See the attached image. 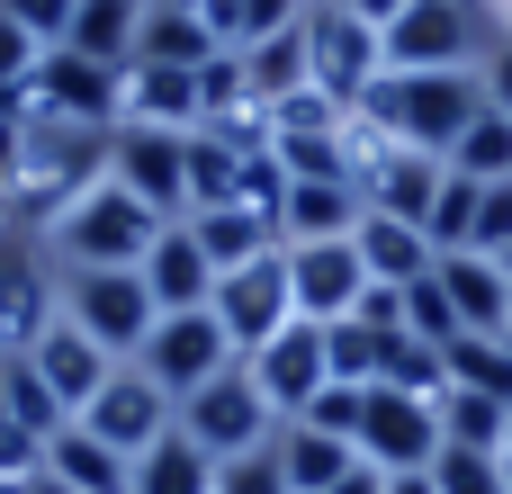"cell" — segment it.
<instances>
[{"label":"cell","instance_id":"6da1fadb","mask_svg":"<svg viewBox=\"0 0 512 494\" xmlns=\"http://www.w3.org/2000/svg\"><path fill=\"white\" fill-rule=\"evenodd\" d=\"M108 135L117 126H81V117H36L27 108V126H18V189H9V225H27V234H45L81 189H99L108 180Z\"/></svg>","mask_w":512,"mask_h":494},{"label":"cell","instance_id":"7a4b0ae2","mask_svg":"<svg viewBox=\"0 0 512 494\" xmlns=\"http://www.w3.org/2000/svg\"><path fill=\"white\" fill-rule=\"evenodd\" d=\"M477 108H486L477 72H378V90L360 99L369 126H387L405 153H432V162H450V144L468 135Z\"/></svg>","mask_w":512,"mask_h":494},{"label":"cell","instance_id":"3957f363","mask_svg":"<svg viewBox=\"0 0 512 494\" xmlns=\"http://www.w3.org/2000/svg\"><path fill=\"white\" fill-rule=\"evenodd\" d=\"M153 243H162V216H153L135 189H117V180L81 189V198L45 225L54 270H144V252H153Z\"/></svg>","mask_w":512,"mask_h":494},{"label":"cell","instance_id":"277c9868","mask_svg":"<svg viewBox=\"0 0 512 494\" xmlns=\"http://www.w3.org/2000/svg\"><path fill=\"white\" fill-rule=\"evenodd\" d=\"M54 315L81 324L108 360H135L153 342V324H162L144 270H54Z\"/></svg>","mask_w":512,"mask_h":494},{"label":"cell","instance_id":"5b68a950","mask_svg":"<svg viewBox=\"0 0 512 494\" xmlns=\"http://www.w3.org/2000/svg\"><path fill=\"white\" fill-rule=\"evenodd\" d=\"M387 72H477L486 63V27L468 0H405V18L378 27Z\"/></svg>","mask_w":512,"mask_h":494},{"label":"cell","instance_id":"8992f818","mask_svg":"<svg viewBox=\"0 0 512 494\" xmlns=\"http://www.w3.org/2000/svg\"><path fill=\"white\" fill-rule=\"evenodd\" d=\"M378 72H387L378 27H369V18H351L342 0H306V81H315L324 99L360 108V99L378 90Z\"/></svg>","mask_w":512,"mask_h":494},{"label":"cell","instance_id":"52a82bcc","mask_svg":"<svg viewBox=\"0 0 512 494\" xmlns=\"http://www.w3.org/2000/svg\"><path fill=\"white\" fill-rule=\"evenodd\" d=\"M207 315L225 324V342H234V360H252L270 333H288L297 324V288H288V243L279 252H261V261H243V270H225L216 279V297H207Z\"/></svg>","mask_w":512,"mask_h":494},{"label":"cell","instance_id":"ba28073f","mask_svg":"<svg viewBox=\"0 0 512 494\" xmlns=\"http://www.w3.org/2000/svg\"><path fill=\"white\" fill-rule=\"evenodd\" d=\"M180 432H189L207 459H243V450H270V441H279V414L261 405L252 369L234 360L225 378H207L198 396H180Z\"/></svg>","mask_w":512,"mask_h":494},{"label":"cell","instance_id":"9c48e42d","mask_svg":"<svg viewBox=\"0 0 512 494\" xmlns=\"http://www.w3.org/2000/svg\"><path fill=\"white\" fill-rule=\"evenodd\" d=\"M108 180L135 189L162 225L189 216V135L180 126H117L108 135Z\"/></svg>","mask_w":512,"mask_h":494},{"label":"cell","instance_id":"30bf717a","mask_svg":"<svg viewBox=\"0 0 512 494\" xmlns=\"http://www.w3.org/2000/svg\"><path fill=\"white\" fill-rule=\"evenodd\" d=\"M441 396H396V387H369V414H360V459L378 477H423L441 459Z\"/></svg>","mask_w":512,"mask_h":494},{"label":"cell","instance_id":"8fae6325","mask_svg":"<svg viewBox=\"0 0 512 494\" xmlns=\"http://www.w3.org/2000/svg\"><path fill=\"white\" fill-rule=\"evenodd\" d=\"M135 369L180 405V396H198L207 378L234 369V342H225V324H216L207 306H189V315H162V324H153V342L135 351Z\"/></svg>","mask_w":512,"mask_h":494},{"label":"cell","instance_id":"7c38bea8","mask_svg":"<svg viewBox=\"0 0 512 494\" xmlns=\"http://www.w3.org/2000/svg\"><path fill=\"white\" fill-rule=\"evenodd\" d=\"M72 423H81L90 441H108L117 459H144V450H153V441L180 423V405H171V396H162V387H153L135 360H117V369H108V387H99V396H90Z\"/></svg>","mask_w":512,"mask_h":494},{"label":"cell","instance_id":"4fadbf2b","mask_svg":"<svg viewBox=\"0 0 512 494\" xmlns=\"http://www.w3.org/2000/svg\"><path fill=\"white\" fill-rule=\"evenodd\" d=\"M54 324V252L45 234L0 216V351H27Z\"/></svg>","mask_w":512,"mask_h":494},{"label":"cell","instance_id":"5bb4252c","mask_svg":"<svg viewBox=\"0 0 512 494\" xmlns=\"http://www.w3.org/2000/svg\"><path fill=\"white\" fill-rule=\"evenodd\" d=\"M117 99H126V72H117V63H90V54H72V45H45V63L27 72V108H36V117L117 126Z\"/></svg>","mask_w":512,"mask_h":494},{"label":"cell","instance_id":"9a60e30c","mask_svg":"<svg viewBox=\"0 0 512 494\" xmlns=\"http://www.w3.org/2000/svg\"><path fill=\"white\" fill-rule=\"evenodd\" d=\"M243 369H252L261 405H270L279 423H297V414H306V405L333 387V360H324V324H306V315H297V324H288V333H270V342H261Z\"/></svg>","mask_w":512,"mask_h":494},{"label":"cell","instance_id":"2e32d148","mask_svg":"<svg viewBox=\"0 0 512 494\" xmlns=\"http://www.w3.org/2000/svg\"><path fill=\"white\" fill-rule=\"evenodd\" d=\"M288 288H297V315L306 324H342V315H360V297L378 279H369L360 243L342 234V243H288Z\"/></svg>","mask_w":512,"mask_h":494},{"label":"cell","instance_id":"e0dca14e","mask_svg":"<svg viewBox=\"0 0 512 494\" xmlns=\"http://www.w3.org/2000/svg\"><path fill=\"white\" fill-rule=\"evenodd\" d=\"M27 369H36L45 387H54V405H63V414H81V405H90V396L108 387V369H117V360H108V351H99V342H90L81 324H63V315H54V324H45L36 342H27Z\"/></svg>","mask_w":512,"mask_h":494},{"label":"cell","instance_id":"ac0fdd59","mask_svg":"<svg viewBox=\"0 0 512 494\" xmlns=\"http://www.w3.org/2000/svg\"><path fill=\"white\" fill-rule=\"evenodd\" d=\"M432 279H441L459 333H512V279H504V261H486V252H441Z\"/></svg>","mask_w":512,"mask_h":494},{"label":"cell","instance_id":"d6986e66","mask_svg":"<svg viewBox=\"0 0 512 494\" xmlns=\"http://www.w3.org/2000/svg\"><path fill=\"white\" fill-rule=\"evenodd\" d=\"M360 216H369V198L351 180H288L279 243H342V234H360Z\"/></svg>","mask_w":512,"mask_h":494},{"label":"cell","instance_id":"ffe728a7","mask_svg":"<svg viewBox=\"0 0 512 494\" xmlns=\"http://www.w3.org/2000/svg\"><path fill=\"white\" fill-rule=\"evenodd\" d=\"M180 225L198 234V252L216 261V279H225V270H243V261H261V252H279V216H270V207H243V198L198 207V216H180Z\"/></svg>","mask_w":512,"mask_h":494},{"label":"cell","instance_id":"44dd1931","mask_svg":"<svg viewBox=\"0 0 512 494\" xmlns=\"http://www.w3.org/2000/svg\"><path fill=\"white\" fill-rule=\"evenodd\" d=\"M144 288H153V306H162V315H189V306H207V297H216V261L198 252V234H189V225H162V243L144 252Z\"/></svg>","mask_w":512,"mask_h":494},{"label":"cell","instance_id":"7402d4cb","mask_svg":"<svg viewBox=\"0 0 512 494\" xmlns=\"http://www.w3.org/2000/svg\"><path fill=\"white\" fill-rule=\"evenodd\" d=\"M117 126H198V72H171V63H126V99H117Z\"/></svg>","mask_w":512,"mask_h":494},{"label":"cell","instance_id":"603a6c76","mask_svg":"<svg viewBox=\"0 0 512 494\" xmlns=\"http://www.w3.org/2000/svg\"><path fill=\"white\" fill-rule=\"evenodd\" d=\"M351 243H360V261H369V279H378V288H414V279H432V261H441L423 225L378 216V207L360 216V234H351Z\"/></svg>","mask_w":512,"mask_h":494},{"label":"cell","instance_id":"cb8c5ba5","mask_svg":"<svg viewBox=\"0 0 512 494\" xmlns=\"http://www.w3.org/2000/svg\"><path fill=\"white\" fill-rule=\"evenodd\" d=\"M216 45V27L189 9V0H144V36H135V63H171V72H198Z\"/></svg>","mask_w":512,"mask_h":494},{"label":"cell","instance_id":"d4e9b609","mask_svg":"<svg viewBox=\"0 0 512 494\" xmlns=\"http://www.w3.org/2000/svg\"><path fill=\"white\" fill-rule=\"evenodd\" d=\"M441 180H450V162H432V153H387L369 180H360V198L378 207V216H405V225H423L432 216V198H441Z\"/></svg>","mask_w":512,"mask_h":494},{"label":"cell","instance_id":"484cf974","mask_svg":"<svg viewBox=\"0 0 512 494\" xmlns=\"http://www.w3.org/2000/svg\"><path fill=\"white\" fill-rule=\"evenodd\" d=\"M279 468H288V494H333L351 468H360V450L342 441V432H315V423H279Z\"/></svg>","mask_w":512,"mask_h":494},{"label":"cell","instance_id":"4316f807","mask_svg":"<svg viewBox=\"0 0 512 494\" xmlns=\"http://www.w3.org/2000/svg\"><path fill=\"white\" fill-rule=\"evenodd\" d=\"M45 477H63L72 494H126V477H135V459H117L108 441H90L81 423H63L54 441H45V459H36Z\"/></svg>","mask_w":512,"mask_h":494},{"label":"cell","instance_id":"83f0119b","mask_svg":"<svg viewBox=\"0 0 512 494\" xmlns=\"http://www.w3.org/2000/svg\"><path fill=\"white\" fill-rule=\"evenodd\" d=\"M135 36H144V0H81L72 9V27H63V45L72 54H90V63H135Z\"/></svg>","mask_w":512,"mask_h":494},{"label":"cell","instance_id":"f1b7e54d","mask_svg":"<svg viewBox=\"0 0 512 494\" xmlns=\"http://www.w3.org/2000/svg\"><path fill=\"white\" fill-rule=\"evenodd\" d=\"M126 494H216V459L171 423L144 459H135V477H126Z\"/></svg>","mask_w":512,"mask_h":494},{"label":"cell","instance_id":"f546056e","mask_svg":"<svg viewBox=\"0 0 512 494\" xmlns=\"http://www.w3.org/2000/svg\"><path fill=\"white\" fill-rule=\"evenodd\" d=\"M387 351H396V324H378V315H342V324H324L333 387H378V378H387Z\"/></svg>","mask_w":512,"mask_h":494},{"label":"cell","instance_id":"4dcf8cb0","mask_svg":"<svg viewBox=\"0 0 512 494\" xmlns=\"http://www.w3.org/2000/svg\"><path fill=\"white\" fill-rule=\"evenodd\" d=\"M234 54H243V90H252L261 108H279V99L306 90V18H297L288 36H261V45H234Z\"/></svg>","mask_w":512,"mask_h":494},{"label":"cell","instance_id":"1f68e13d","mask_svg":"<svg viewBox=\"0 0 512 494\" xmlns=\"http://www.w3.org/2000/svg\"><path fill=\"white\" fill-rule=\"evenodd\" d=\"M0 414H9V423H18L27 441H54V432L72 423V414L54 405V387H45L36 369H27V351H0Z\"/></svg>","mask_w":512,"mask_h":494},{"label":"cell","instance_id":"d6a6232c","mask_svg":"<svg viewBox=\"0 0 512 494\" xmlns=\"http://www.w3.org/2000/svg\"><path fill=\"white\" fill-rule=\"evenodd\" d=\"M504 423H512V405H504V396H468V387H441V441H450V450H486V459H504Z\"/></svg>","mask_w":512,"mask_h":494},{"label":"cell","instance_id":"836d02e7","mask_svg":"<svg viewBox=\"0 0 512 494\" xmlns=\"http://www.w3.org/2000/svg\"><path fill=\"white\" fill-rule=\"evenodd\" d=\"M441 360H450V387H468V396H504V405H512V342H504V333H459Z\"/></svg>","mask_w":512,"mask_h":494},{"label":"cell","instance_id":"e575fe53","mask_svg":"<svg viewBox=\"0 0 512 494\" xmlns=\"http://www.w3.org/2000/svg\"><path fill=\"white\" fill-rule=\"evenodd\" d=\"M450 171H459V180H486V189L512 180V117L477 108V117H468V135L450 144Z\"/></svg>","mask_w":512,"mask_h":494},{"label":"cell","instance_id":"d590c367","mask_svg":"<svg viewBox=\"0 0 512 494\" xmlns=\"http://www.w3.org/2000/svg\"><path fill=\"white\" fill-rule=\"evenodd\" d=\"M234 180H243V153H234L225 135L189 126V216H198V207H225V198H234Z\"/></svg>","mask_w":512,"mask_h":494},{"label":"cell","instance_id":"8d00e7d4","mask_svg":"<svg viewBox=\"0 0 512 494\" xmlns=\"http://www.w3.org/2000/svg\"><path fill=\"white\" fill-rule=\"evenodd\" d=\"M477 189L486 180H441V198H432V216H423V234H432V252H468V234H477Z\"/></svg>","mask_w":512,"mask_h":494},{"label":"cell","instance_id":"74e56055","mask_svg":"<svg viewBox=\"0 0 512 494\" xmlns=\"http://www.w3.org/2000/svg\"><path fill=\"white\" fill-rule=\"evenodd\" d=\"M378 387H396V396H441L450 387V360H441V342H414V333H396V351H387V378Z\"/></svg>","mask_w":512,"mask_h":494},{"label":"cell","instance_id":"f35d334b","mask_svg":"<svg viewBox=\"0 0 512 494\" xmlns=\"http://www.w3.org/2000/svg\"><path fill=\"white\" fill-rule=\"evenodd\" d=\"M432 486L441 494H504V459H486V450H441V459H432Z\"/></svg>","mask_w":512,"mask_h":494},{"label":"cell","instance_id":"ab89813d","mask_svg":"<svg viewBox=\"0 0 512 494\" xmlns=\"http://www.w3.org/2000/svg\"><path fill=\"white\" fill-rule=\"evenodd\" d=\"M216 494H288L279 441H270V450H243V459H216Z\"/></svg>","mask_w":512,"mask_h":494},{"label":"cell","instance_id":"60d3db41","mask_svg":"<svg viewBox=\"0 0 512 494\" xmlns=\"http://www.w3.org/2000/svg\"><path fill=\"white\" fill-rule=\"evenodd\" d=\"M405 333H414V342H441V351L459 342V315H450L441 279H414V288H405Z\"/></svg>","mask_w":512,"mask_h":494},{"label":"cell","instance_id":"b9f144b4","mask_svg":"<svg viewBox=\"0 0 512 494\" xmlns=\"http://www.w3.org/2000/svg\"><path fill=\"white\" fill-rule=\"evenodd\" d=\"M360 414H369V387H324L297 423H315V432H342L351 450H360Z\"/></svg>","mask_w":512,"mask_h":494},{"label":"cell","instance_id":"7bdbcfd3","mask_svg":"<svg viewBox=\"0 0 512 494\" xmlns=\"http://www.w3.org/2000/svg\"><path fill=\"white\" fill-rule=\"evenodd\" d=\"M468 252H512V180H495V189H477V234H468Z\"/></svg>","mask_w":512,"mask_h":494},{"label":"cell","instance_id":"ee69618b","mask_svg":"<svg viewBox=\"0 0 512 494\" xmlns=\"http://www.w3.org/2000/svg\"><path fill=\"white\" fill-rule=\"evenodd\" d=\"M306 18V0H234V45H261V36H288Z\"/></svg>","mask_w":512,"mask_h":494},{"label":"cell","instance_id":"f6af8a7d","mask_svg":"<svg viewBox=\"0 0 512 494\" xmlns=\"http://www.w3.org/2000/svg\"><path fill=\"white\" fill-rule=\"evenodd\" d=\"M0 9H9L36 45H63V27H72V9H81V0H0Z\"/></svg>","mask_w":512,"mask_h":494},{"label":"cell","instance_id":"bcb514c9","mask_svg":"<svg viewBox=\"0 0 512 494\" xmlns=\"http://www.w3.org/2000/svg\"><path fill=\"white\" fill-rule=\"evenodd\" d=\"M36 63H45V45H36V36L0 9V81H18V90H27V72H36Z\"/></svg>","mask_w":512,"mask_h":494},{"label":"cell","instance_id":"7dc6e473","mask_svg":"<svg viewBox=\"0 0 512 494\" xmlns=\"http://www.w3.org/2000/svg\"><path fill=\"white\" fill-rule=\"evenodd\" d=\"M477 81H486V108H495V117H512V36H495V45H486Z\"/></svg>","mask_w":512,"mask_h":494},{"label":"cell","instance_id":"c3c4849f","mask_svg":"<svg viewBox=\"0 0 512 494\" xmlns=\"http://www.w3.org/2000/svg\"><path fill=\"white\" fill-rule=\"evenodd\" d=\"M27 126V117H18ZM18 126H0V207H9V189H18Z\"/></svg>","mask_w":512,"mask_h":494},{"label":"cell","instance_id":"681fc988","mask_svg":"<svg viewBox=\"0 0 512 494\" xmlns=\"http://www.w3.org/2000/svg\"><path fill=\"white\" fill-rule=\"evenodd\" d=\"M351 18H369V27H387V18H405V0H342Z\"/></svg>","mask_w":512,"mask_h":494},{"label":"cell","instance_id":"f907efd6","mask_svg":"<svg viewBox=\"0 0 512 494\" xmlns=\"http://www.w3.org/2000/svg\"><path fill=\"white\" fill-rule=\"evenodd\" d=\"M333 494H387V477H378V468L360 459V468H351V477H342V486H333Z\"/></svg>","mask_w":512,"mask_h":494},{"label":"cell","instance_id":"816d5d0a","mask_svg":"<svg viewBox=\"0 0 512 494\" xmlns=\"http://www.w3.org/2000/svg\"><path fill=\"white\" fill-rule=\"evenodd\" d=\"M18 117H27V90H18V81H0V126H18Z\"/></svg>","mask_w":512,"mask_h":494},{"label":"cell","instance_id":"f5cc1de1","mask_svg":"<svg viewBox=\"0 0 512 494\" xmlns=\"http://www.w3.org/2000/svg\"><path fill=\"white\" fill-rule=\"evenodd\" d=\"M387 494H441V486H432V468H423V477H387Z\"/></svg>","mask_w":512,"mask_h":494},{"label":"cell","instance_id":"db71d44e","mask_svg":"<svg viewBox=\"0 0 512 494\" xmlns=\"http://www.w3.org/2000/svg\"><path fill=\"white\" fill-rule=\"evenodd\" d=\"M36 494H72V486H63V477H45V468H36Z\"/></svg>","mask_w":512,"mask_h":494},{"label":"cell","instance_id":"11a10c76","mask_svg":"<svg viewBox=\"0 0 512 494\" xmlns=\"http://www.w3.org/2000/svg\"><path fill=\"white\" fill-rule=\"evenodd\" d=\"M495 261H504V279H512V252H495Z\"/></svg>","mask_w":512,"mask_h":494},{"label":"cell","instance_id":"9f6ffc18","mask_svg":"<svg viewBox=\"0 0 512 494\" xmlns=\"http://www.w3.org/2000/svg\"><path fill=\"white\" fill-rule=\"evenodd\" d=\"M504 459H512V423H504Z\"/></svg>","mask_w":512,"mask_h":494},{"label":"cell","instance_id":"6f0895ef","mask_svg":"<svg viewBox=\"0 0 512 494\" xmlns=\"http://www.w3.org/2000/svg\"><path fill=\"white\" fill-rule=\"evenodd\" d=\"M504 494H512V459H504Z\"/></svg>","mask_w":512,"mask_h":494},{"label":"cell","instance_id":"680465c9","mask_svg":"<svg viewBox=\"0 0 512 494\" xmlns=\"http://www.w3.org/2000/svg\"><path fill=\"white\" fill-rule=\"evenodd\" d=\"M468 9H477V0H468Z\"/></svg>","mask_w":512,"mask_h":494},{"label":"cell","instance_id":"91938a15","mask_svg":"<svg viewBox=\"0 0 512 494\" xmlns=\"http://www.w3.org/2000/svg\"><path fill=\"white\" fill-rule=\"evenodd\" d=\"M504 342H512V333H504Z\"/></svg>","mask_w":512,"mask_h":494}]
</instances>
